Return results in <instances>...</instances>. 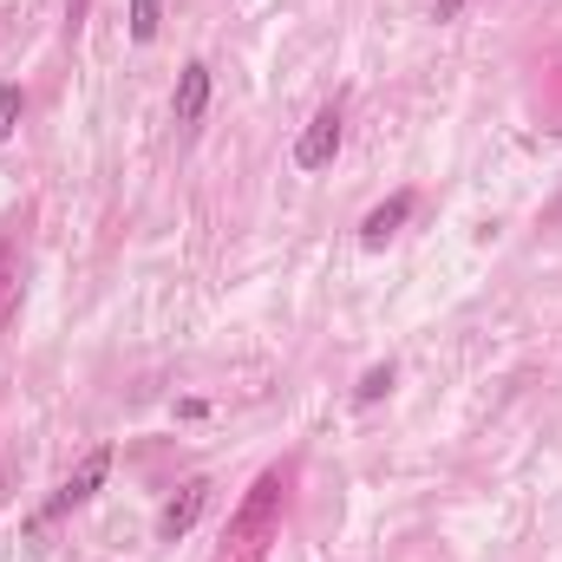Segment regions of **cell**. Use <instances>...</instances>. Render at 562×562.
<instances>
[{
	"instance_id": "11",
	"label": "cell",
	"mask_w": 562,
	"mask_h": 562,
	"mask_svg": "<svg viewBox=\"0 0 562 562\" xmlns=\"http://www.w3.org/2000/svg\"><path fill=\"white\" fill-rule=\"evenodd\" d=\"M7 281H13V243H0V294H7Z\"/></svg>"
},
{
	"instance_id": "6",
	"label": "cell",
	"mask_w": 562,
	"mask_h": 562,
	"mask_svg": "<svg viewBox=\"0 0 562 562\" xmlns=\"http://www.w3.org/2000/svg\"><path fill=\"white\" fill-rule=\"evenodd\" d=\"M281 504V477L276 471H269V477H262V484H256V497H249V504H243V517H236V530H262V524H269V510H276Z\"/></svg>"
},
{
	"instance_id": "1",
	"label": "cell",
	"mask_w": 562,
	"mask_h": 562,
	"mask_svg": "<svg viewBox=\"0 0 562 562\" xmlns=\"http://www.w3.org/2000/svg\"><path fill=\"white\" fill-rule=\"evenodd\" d=\"M105 477H112V451H105V445H99V451H86V458H79V464H72V477H66V484H59V491H53V497H46V504H40V517H33V524H26V530H33V537H40V530H53V524H59V517H72V510H79V504H92V491H99V484H105Z\"/></svg>"
},
{
	"instance_id": "8",
	"label": "cell",
	"mask_w": 562,
	"mask_h": 562,
	"mask_svg": "<svg viewBox=\"0 0 562 562\" xmlns=\"http://www.w3.org/2000/svg\"><path fill=\"white\" fill-rule=\"evenodd\" d=\"M20 112H26V92H20V86H0V144L13 138V125H20Z\"/></svg>"
},
{
	"instance_id": "10",
	"label": "cell",
	"mask_w": 562,
	"mask_h": 562,
	"mask_svg": "<svg viewBox=\"0 0 562 562\" xmlns=\"http://www.w3.org/2000/svg\"><path fill=\"white\" fill-rule=\"evenodd\" d=\"M464 13V0H431V20H458Z\"/></svg>"
},
{
	"instance_id": "7",
	"label": "cell",
	"mask_w": 562,
	"mask_h": 562,
	"mask_svg": "<svg viewBox=\"0 0 562 562\" xmlns=\"http://www.w3.org/2000/svg\"><path fill=\"white\" fill-rule=\"evenodd\" d=\"M157 20H164V0H132V40L138 46L157 40Z\"/></svg>"
},
{
	"instance_id": "4",
	"label": "cell",
	"mask_w": 562,
	"mask_h": 562,
	"mask_svg": "<svg viewBox=\"0 0 562 562\" xmlns=\"http://www.w3.org/2000/svg\"><path fill=\"white\" fill-rule=\"evenodd\" d=\"M203 504H210V484L196 477V484H183L170 504H164V517H157V530H164V543H177V537H190V524L203 517Z\"/></svg>"
},
{
	"instance_id": "5",
	"label": "cell",
	"mask_w": 562,
	"mask_h": 562,
	"mask_svg": "<svg viewBox=\"0 0 562 562\" xmlns=\"http://www.w3.org/2000/svg\"><path fill=\"white\" fill-rule=\"evenodd\" d=\"M406 216H413V196L400 190V196H386V203H380V210H373V216L360 223V243H367V249H380V243H386V236H393V229H400Z\"/></svg>"
},
{
	"instance_id": "9",
	"label": "cell",
	"mask_w": 562,
	"mask_h": 562,
	"mask_svg": "<svg viewBox=\"0 0 562 562\" xmlns=\"http://www.w3.org/2000/svg\"><path fill=\"white\" fill-rule=\"evenodd\" d=\"M386 393H393V367H373V373L353 386V400H360V406H373V400H386Z\"/></svg>"
},
{
	"instance_id": "3",
	"label": "cell",
	"mask_w": 562,
	"mask_h": 562,
	"mask_svg": "<svg viewBox=\"0 0 562 562\" xmlns=\"http://www.w3.org/2000/svg\"><path fill=\"white\" fill-rule=\"evenodd\" d=\"M210 112V66L203 59H190L183 72H177V92H170V119L177 125H196Z\"/></svg>"
},
{
	"instance_id": "2",
	"label": "cell",
	"mask_w": 562,
	"mask_h": 562,
	"mask_svg": "<svg viewBox=\"0 0 562 562\" xmlns=\"http://www.w3.org/2000/svg\"><path fill=\"white\" fill-rule=\"evenodd\" d=\"M334 150H340V112L327 105V112H314V119H307V132L294 138V164H301V170H327V164H334Z\"/></svg>"
}]
</instances>
